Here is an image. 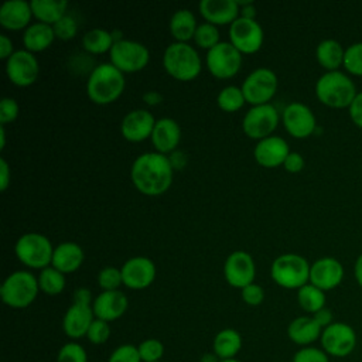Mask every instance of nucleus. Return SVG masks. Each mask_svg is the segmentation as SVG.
Masks as SVG:
<instances>
[{"label": "nucleus", "instance_id": "obj_8", "mask_svg": "<svg viewBox=\"0 0 362 362\" xmlns=\"http://www.w3.org/2000/svg\"><path fill=\"white\" fill-rule=\"evenodd\" d=\"M109 57L110 62L124 74L141 71L148 64L150 52L144 44L123 38L112 45Z\"/></svg>", "mask_w": 362, "mask_h": 362}, {"label": "nucleus", "instance_id": "obj_5", "mask_svg": "<svg viewBox=\"0 0 362 362\" xmlns=\"http://www.w3.org/2000/svg\"><path fill=\"white\" fill-rule=\"evenodd\" d=\"M38 291V279L31 272L16 270L4 279L0 297L11 308H25L34 303Z\"/></svg>", "mask_w": 362, "mask_h": 362}, {"label": "nucleus", "instance_id": "obj_49", "mask_svg": "<svg viewBox=\"0 0 362 362\" xmlns=\"http://www.w3.org/2000/svg\"><path fill=\"white\" fill-rule=\"evenodd\" d=\"M348 109H349V116H351L352 122L358 127H362V92L356 93V96L354 98V100Z\"/></svg>", "mask_w": 362, "mask_h": 362}, {"label": "nucleus", "instance_id": "obj_22", "mask_svg": "<svg viewBox=\"0 0 362 362\" xmlns=\"http://www.w3.org/2000/svg\"><path fill=\"white\" fill-rule=\"evenodd\" d=\"M288 144L280 136H267L259 140L255 146L253 156L255 160L263 167H277L284 163L286 157L288 156Z\"/></svg>", "mask_w": 362, "mask_h": 362}, {"label": "nucleus", "instance_id": "obj_6", "mask_svg": "<svg viewBox=\"0 0 362 362\" xmlns=\"http://www.w3.org/2000/svg\"><path fill=\"white\" fill-rule=\"evenodd\" d=\"M310 267L305 257L296 253H283L273 260L270 274L280 287L298 290L310 283Z\"/></svg>", "mask_w": 362, "mask_h": 362}, {"label": "nucleus", "instance_id": "obj_7", "mask_svg": "<svg viewBox=\"0 0 362 362\" xmlns=\"http://www.w3.org/2000/svg\"><path fill=\"white\" fill-rule=\"evenodd\" d=\"M14 252L23 264L42 270L52 262L54 246L45 235L28 232L17 239Z\"/></svg>", "mask_w": 362, "mask_h": 362}, {"label": "nucleus", "instance_id": "obj_30", "mask_svg": "<svg viewBox=\"0 0 362 362\" xmlns=\"http://www.w3.org/2000/svg\"><path fill=\"white\" fill-rule=\"evenodd\" d=\"M168 25L173 37L180 42H187L188 40L194 38L198 27L195 16L188 8H180L174 11Z\"/></svg>", "mask_w": 362, "mask_h": 362}, {"label": "nucleus", "instance_id": "obj_13", "mask_svg": "<svg viewBox=\"0 0 362 362\" xmlns=\"http://www.w3.org/2000/svg\"><path fill=\"white\" fill-rule=\"evenodd\" d=\"M263 28L255 18L238 17L229 25V42L245 54H253L263 44Z\"/></svg>", "mask_w": 362, "mask_h": 362}, {"label": "nucleus", "instance_id": "obj_24", "mask_svg": "<svg viewBox=\"0 0 362 362\" xmlns=\"http://www.w3.org/2000/svg\"><path fill=\"white\" fill-rule=\"evenodd\" d=\"M180 139L181 129L174 119L161 117L156 122L151 133V143L156 147V151L161 154L173 153L174 150H177Z\"/></svg>", "mask_w": 362, "mask_h": 362}, {"label": "nucleus", "instance_id": "obj_10", "mask_svg": "<svg viewBox=\"0 0 362 362\" xmlns=\"http://www.w3.org/2000/svg\"><path fill=\"white\" fill-rule=\"evenodd\" d=\"M320 342L328 356L345 358L356 348V332L349 324L334 321L322 329Z\"/></svg>", "mask_w": 362, "mask_h": 362}, {"label": "nucleus", "instance_id": "obj_4", "mask_svg": "<svg viewBox=\"0 0 362 362\" xmlns=\"http://www.w3.org/2000/svg\"><path fill=\"white\" fill-rule=\"evenodd\" d=\"M163 65L168 75L178 81H192L202 68V61L197 49L188 42L174 41L164 49Z\"/></svg>", "mask_w": 362, "mask_h": 362}, {"label": "nucleus", "instance_id": "obj_3", "mask_svg": "<svg viewBox=\"0 0 362 362\" xmlns=\"http://www.w3.org/2000/svg\"><path fill=\"white\" fill-rule=\"evenodd\" d=\"M356 93L354 81L341 71H327L315 83V95L320 102L335 109L349 107Z\"/></svg>", "mask_w": 362, "mask_h": 362}, {"label": "nucleus", "instance_id": "obj_44", "mask_svg": "<svg viewBox=\"0 0 362 362\" xmlns=\"http://www.w3.org/2000/svg\"><path fill=\"white\" fill-rule=\"evenodd\" d=\"M291 362H329V356L325 354L322 348L310 345L300 348L294 354Z\"/></svg>", "mask_w": 362, "mask_h": 362}, {"label": "nucleus", "instance_id": "obj_41", "mask_svg": "<svg viewBox=\"0 0 362 362\" xmlns=\"http://www.w3.org/2000/svg\"><path fill=\"white\" fill-rule=\"evenodd\" d=\"M344 66L348 72L362 76V42L351 44L345 49Z\"/></svg>", "mask_w": 362, "mask_h": 362}, {"label": "nucleus", "instance_id": "obj_35", "mask_svg": "<svg viewBox=\"0 0 362 362\" xmlns=\"http://www.w3.org/2000/svg\"><path fill=\"white\" fill-rule=\"evenodd\" d=\"M37 279L40 290L48 296H57L65 288V274L52 266L42 269Z\"/></svg>", "mask_w": 362, "mask_h": 362}, {"label": "nucleus", "instance_id": "obj_9", "mask_svg": "<svg viewBox=\"0 0 362 362\" xmlns=\"http://www.w3.org/2000/svg\"><path fill=\"white\" fill-rule=\"evenodd\" d=\"M277 76L276 74L266 66L253 69L243 81L242 90L246 102L252 106L269 103L277 90Z\"/></svg>", "mask_w": 362, "mask_h": 362}, {"label": "nucleus", "instance_id": "obj_48", "mask_svg": "<svg viewBox=\"0 0 362 362\" xmlns=\"http://www.w3.org/2000/svg\"><path fill=\"white\" fill-rule=\"evenodd\" d=\"M283 165H284L286 171H288V173H300L304 167V158L300 153L290 151L288 156L286 157Z\"/></svg>", "mask_w": 362, "mask_h": 362}, {"label": "nucleus", "instance_id": "obj_43", "mask_svg": "<svg viewBox=\"0 0 362 362\" xmlns=\"http://www.w3.org/2000/svg\"><path fill=\"white\" fill-rule=\"evenodd\" d=\"M107 362H143L139 349L133 344H122L113 349Z\"/></svg>", "mask_w": 362, "mask_h": 362}, {"label": "nucleus", "instance_id": "obj_45", "mask_svg": "<svg viewBox=\"0 0 362 362\" xmlns=\"http://www.w3.org/2000/svg\"><path fill=\"white\" fill-rule=\"evenodd\" d=\"M52 28H54L55 37H58L61 40H71L76 35L78 24H76V20L72 16L65 14L55 24H52Z\"/></svg>", "mask_w": 362, "mask_h": 362}, {"label": "nucleus", "instance_id": "obj_51", "mask_svg": "<svg viewBox=\"0 0 362 362\" xmlns=\"http://www.w3.org/2000/svg\"><path fill=\"white\" fill-rule=\"evenodd\" d=\"M11 180V171L6 158H0V189L6 191Z\"/></svg>", "mask_w": 362, "mask_h": 362}, {"label": "nucleus", "instance_id": "obj_11", "mask_svg": "<svg viewBox=\"0 0 362 362\" xmlns=\"http://www.w3.org/2000/svg\"><path fill=\"white\" fill-rule=\"evenodd\" d=\"M208 71L219 78L226 79L238 74L242 65V52L236 49L230 42L221 41L211 49L205 57Z\"/></svg>", "mask_w": 362, "mask_h": 362}, {"label": "nucleus", "instance_id": "obj_18", "mask_svg": "<svg viewBox=\"0 0 362 362\" xmlns=\"http://www.w3.org/2000/svg\"><path fill=\"white\" fill-rule=\"evenodd\" d=\"M156 122L154 116L146 109L130 110L122 119V136L129 141H143L147 137H151Z\"/></svg>", "mask_w": 362, "mask_h": 362}, {"label": "nucleus", "instance_id": "obj_59", "mask_svg": "<svg viewBox=\"0 0 362 362\" xmlns=\"http://www.w3.org/2000/svg\"><path fill=\"white\" fill-rule=\"evenodd\" d=\"M6 146V130H4V124L0 126V148L3 150Z\"/></svg>", "mask_w": 362, "mask_h": 362}, {"label": "nucleus", "instance_id": "obj_19", "mask_svg": "<svg viewBox=\"0 0 362 362\" xmlns=\"http://www.w3.org/2000/svg\"><path fill=\"white\" fill-rule=\"evenodd\" d=\"M344 279V267L335 257L317 259L310 267V283L322 291L332 290Z\"/></svg>", "mask_w": 362, "mask_h": 362}, {"label": "nucleus", "instance_id": "obj_61", "mask_svg": "<svg viewBox=\"0 0 362 362\" xmlns=\"http://www.w3.org/2000/svg\"><path fill=\"white\" fill-rule=\"evenodd\" d=\"M158 362H163V361H158Z\"/></svg>", "mask_w": 362, "mask_h": 362}, {"label": "nucleus", "instance_id": "obj_1", "mask_svg": "<svg viewBox=\"0 0 362 362\" xmlns=\"http://www.w3.org/2000/svg\"><path fill=\"white\" fill-rule=\"evenodd\" d=\"M173 167L165 154L148 151L140 154L132 164L130 178L134 187L144 195L164 194L173 182Z\"/></svg>", "mask_w": 362, "mask_h": 362}, {"label": "nucleus", "instance_id": "obj_20", "mask_svg": "<svg viewBox=\"0 0 362 362\" xmlns=\"http://www.w3.org/2000/svg\"><path fill=\"white\" fill-rule=\"evenodd\" d=\"M127 305H129V301L123 291L110 290V291H102L93 298L92 310H93L95 318L112 322L120 318L126 313Z\"/></svg>", "mask_w": 362, "mask_h": 362}, {"label": "nucleus", "instance_id": "obj_2", "mask_svg": "<svg viewBox=\"0 0 362 362\" xmlns=\"http://www.w3.org/2000/svg\"><path fill=\"white\" fill-rule=\"evenodd\" d=\"M124 75L112 62H103L92 68L86 81V93L98 105L115 102L124 90Z\"/></svg>", "mask_w": 362, "mask_h": 362}, {"label": "nucleus", "instance_id": "obj_37", "mask_svg": "<svg viewBox=\"0 0 362 362\" xmlns=\"http://www.w3.org/2000/svg\"><path fill=\"white\" fill-rule=\"evenodd\" d=\"M194 41L198 47L205 48V49H211L212 47H215L219 41V30L216 25L211 24V23H201L197 27L195 35H194Z\"/></svg>", "mask_w": 362, "mask_h": 362}, {"label": "nucleus", "instance_id": "obj_56", "mask_svg": "<svg viewBox=\"0 0 362 362\" xmlns=\"http://www.w3.org/2000/svg\"><path fill=\"white\" fill-rule=\"evenodd\" d=\"M143 100L146 103H148V105H157V103H160L163 100V95L156 92V90H148V92H146L143 95Z\"/></svg>", "mask_w": 362, "mask_h": 362}, {"label": "nucleus", "instance_id": "obj_33", "mask_svg": "<svg viewBox=\"0 0 362 362\" xmlns=\"http://www.w3.org/2000/svg\"><path fill=\"white\" fill-rule=\"evenodd\" d=\"M297 301L305 313L315 314L325 307V293L314 284L307 283L298 288Z\"/></svg>", "mask_w": 362, "mask_h": 362}, {"label": "nucleus", "instance_id": "obj_27", "mask_svg": "<svg viewBox=\"0 0 362 362\" xmlns=\"http://www.w3.org/2000/svg\"><path fill=\"white\" fill-rule=\"evenodd\" d=\"M85 253L82 247L75 242H62L54 247L51 266L64 274L72 273L83 263Z\"/></svg>", "mask_w": 362, "mask_h": 362}, {"label": "nucleus", "instance_id": "obj_25", "mask_svg": "<svg viewBox=\"0 0 362 362\" xmlns=\"http://www.w3.org/2000/svg\"><path fill=\"white\" fill-rule=\"evenodd\" d=\"M31 17V3L25 0H7L0 7V24L7 30L27 28Z\"/></svg>", "mask_w": 362, "mask_h": 362}, {"label": "nucleus", "instance_id": "obj_28", "mask_svg": "<svg viewBox=\"0 0 362 362\" xmlns=\"http://www.w3.org/2000/svg\"><path fill=\"white\" fill-rule=\"evenodd\" d=\"M55 40V33L51 24L31 23L23 33V44L30 52H40L47 49Z\"/></svg>", "mask_w": 362, "mask_h": 362}, {"label": "nucleus", "instance_id": "obj_36", "mask_svg": "<svg viewBox=\"0 0 362 362\" xmlns=\"http://www.w3.org/2000/svg\"><path fill=\"white\" fill-rule=\"evenodd\" d=\"M216 102L222 110L236 112L245 105L246 99H245L242 88L235 86V85H228L219 90V93L216 96Z\"/></svg>", "mask_w": 362, "mask_h": 362}, {"label": "nucleus", "instance_id": "obj_52", "mask_svg": "<svg viewBox=\"0 0 362 362\" xmlns=\"http://www.w3.org/2000/svg\"><path fill=\"white\" fill-rule=\"evenodd\" d=\"M14 52L13 48V41L11 38H8L6 34L0 35V58L1 59H8V57Z\"/></svg>", "mask_w": 362, "mask_h": 362}, {"label": "nucleus", "instance_id": "obj_38", "mask_svg": "<svg viewBox=\"0 0 362 362\" xmlns=\"http://www.w3.org/2000/svg\"><path fill=\"white\" fill-rule=\"evenodd\" d=\"M143 362H158L164 355V345L157 338H147L137 345Z\"/></svg>", "mask_w": 362, "mask_h": 362}, {"label": "nucleus", "instance_id": "obj_40", "mask_svg": "<svg viewBox=\"0 0 362 362\" xmlns=\"http://www.w3.org/2000/svg\"><path fill=\"white\" fill-rule=\"evenodd\" d=\"M57 362H88V354L78 342H66L59 348Z\"/></svg>", "mask_w": 362, "mask_h": 362}, {"label": "nucleus", "instance_id": "obj_32", "mask_svg": "<svg viewBox=\"0 0 362 362\" xmlns=\"http://www.w3.org/2000/svg\"><path fill=\"white\" fill-rule=\"evenodd\" d=\"M33 16L47 24H55L59 18L66 14V0H31Z\"/></svg>", "mask_w": 362, "mask_h": 362}, {"label": "nucleus", "instance_id": "obj_58", "mask_svg": "<svg viewBox=\"0 0 362 362\" xmlns=\"http://www.w3.org/2000/svg\"><path fill=\"white\" fill-rule=\"evenodd\" d=\"M221 359L214 354V352H209V354H204L199 359V362H219Z\"/></svg>", "mask_w": 362, "mask_h": 362}, {"label": "nucleus", "instance_id": "obj_16", "mask_svg": "<svg viewBox=\"0 0 362 362\" xmlns=\"http://www.w3.org/2000/svg\"><path fill=\"white\" fill-rule=\"evenodd\" d=\"M283 123L286 130L297 139L311 136L317 126L313 110L301 102H291L284 107Z\"/></svg>", "mask_w": 362, "mask_h": 362}, {"label": "nucleus", "instance_id": "obj_55", "mask_svg": "<svg viewBox=\"0 0 362 362\" xmlns=\"http://www.w3.org/2000/svg\"><path fill=\"white\" fill-rule=\"evenodd\" d=\"M168 160L171 163L173 170H180L187 164V156L182 151H178V150H174L173 153H170Z\"/></svg>", "mask_w": 362, "mask_h": 362}, {"label": "nucleus", "instance_id": "obj_21", "mask_svg": "<svg viewBox=\"0 0 362 362\" xmlns=\"http://www.w3.org/2000/svg\"><path fill=\"white\" fill-rule=\"evenodd\" d=\"M95 320L92 305L72 303V305L65 311L62 318L64 334L72 339H79L86 337L90 324Z\"/></svg>", "mask_w": 362, "mask_h": 362}, {"label": "nucleus", "instance_id": "obj_60", "mask_svg": "<svg viewBox=\"0 0 362 362\" xmlns=\"http://www.w3.org/2000/svg\"><path fill=\"white\" fill-rule=\"evenodd\" d=\"M219 362H242V361H239V359H236V358H232V359H222V361H219Z\"/></svg>", "mask_w": 362, "mask_h": 362}, {"label": "nucleus", "instance_id": "obj_39", "mask_svg": "<svg viewBox=\"0 0 362 362\" xmlns=\"http://www.w3.org/2000/svg\"><path fill=\"white\" fill-rule=\"evenodd\" d=\"M98 284L102 288V291L119 290L120 284H123L122 270L113 266H106L100 269L98 273Z\"/></svg>", "mask_w": 362, "mask_h": 362}, {"label": "nucleus", "instance_id": "obj_29", "mask_svg": "<svg viewBox=\"0 0 362 362\" xmlns=\"http://www.w3.org/2000/svg\"><path fill=\"white\" fill-rule=\"evenodd\" d=\"M212 349V352L221 361L236 358V355L242 349V337L233 328H223L215 335Z\"/></svg>", "mask_w": 362, "mask_h": 362}, {"label": "nucleus", "instance_id": "obj_31", "mask_svg": "<svg viewBox=\"0 0 362 362\" xmlns=\"http://www.w3.org/2000/svg\"><path fill=\"white\" fill-rule=\"evenodd\" d=\"M344 54L345 49L342 45L332 38L322 40L315 49L318 64L327 71H338V68L344 65Z\"/></svg>", "mask_w": 362, "mask_h": 362}, {"label": "nucleus", "instance_id": "obj_23", "mask_svg": "<svg viewBox=\"0 0 362 362\" xmlns=\"http://www.w3.org/2000/svg\"><path fill=\"white\" fill-rule=\"evenodd\" d=\"M198 8L201 16L214 25H230L239 17L236 0H201Z\"/></svg>", "mask_w": 362, "mask_h": 362}, {"label": "nucleus", "instance_id": "obj_46", "mask_svg": "<svg viewBox=\"0 0 362 362\" xmlns=\"http://www.w3.org/2000/svg\"><path fill=\"white\" fill-rule=\"evenodd\" d=\"M18 112H20V107L16 99L8 96L3 98L0 102V123L6 124L16 120L18 116Z\"/></svg>", "mask_w": 362, "mask_h": 362}, {"label": "nucleus", "instance_id": "obj_54", "mask_svg": "<svg viewBox=\"0 0 362 362\" xmlns=\"http://www.w3.org/2000/svg\"><path fill=\"white\" fill-rule=\"evenodd\" d=\"M238 6H239V16L240 17H246V18H255L256 17V7L253 4V1H240L236 0Z\"/></svg>", "mask_w": 362, "mask_h": 362}, {"label": "nucleus", "instance_id": "obj_42", "mask_svg": "<svg viewBox=\"0 0 362 362\" xmlns=\"http://www.w3.org/2000/svg\"><path fill=\"white\" fill-rule=\"evenodd\" d=\"M110 337V325L107 321L95 318L93 322L90 324L88 332H86V338L90 344L93 345H102L105 344Z\"/></svg>", "mask_w": 362, "mask_h": 362}, {"label": "nucleus", "instance_id": "obj_12", "mask_svg": "<svg viewBox=\"0 0 362 362\" xmlns=\"http://www.w3.org/2000/svg\"><path fill=\"white\" fill-rule=\"evenodd\" d=\"M277 124H279V112L270 103L252 106L245 113L242 120V127L246 136H249L250 139H256L257 141L267 136H272Z\"/></svg>", "mask_w": 362, "mask_h": 362}, {"label": "nucleus", "instance_id": "obj_17", "mask_svg": "<svg viewBox=\"0 0 362 362\" xmlns=\"http://www.w3.org/2000/svg\"><path fill=\"white\" fill-rule=\"evenodd\" d=\"M123 284L132 290H143L156 279V264L146 256L127 259L120 267Z\"/></svg>", "mask_w": 362, "mask_h": 362}, {"label": "nucleus", "instance_id": "obj_50", "mask_svg": "<svg viewBox=\"0 0 362 362\" xmlns=\"http://www.w3.org/2000/svg\"><path fill=\"white\" fill-rule=\"evenodd\" d=\"M313 318L317 321V324H318L322 329L327 328L328 325H331V324L334 322V315H332L331 310L327 308V307H324V308H321L320 311H317L315 314H313Z\"/></svg>", "mask_w": 362, "mask_h": 362}, {"label": "nucleus", "instance_id": "obj_14", "mask_svg": "<svg viewBox=\"0 0 362 362\" xmlns=\"http://www.w3.org/2000/svg\"><path fill=\"white\" fill-rule=\"evenodd\" d=\"M7 78L17 86L34 83L40 74L38 59L28 49H16L6 61Z\"/></svg>", "mask_w": 362, "mask_h": 362}, {"label": "nucleus", "instance_id": "obj_57", "mask_svg": "<svg viewBox=\"0 0 362 362\" xmlns=\"http://www.w3.org/2000/svg\"><path fill=\"white\" fill-rule=\"evenodd\" d=\"M354 274H355V279H356L358 284L362 287V253L359 255V257H358L356 262H355Z\"/></svg>", "mask_w": 362, "mask_h": 362}, {"label": "nucleus", "instance_id": "obj_26", "mask_svg": "<svg viewBox=\"0 0 362 362\" xmlns=\"http://www.w3.org/2000/svg\"><path fill=\"white\" fill-rule=\"evenodd\" d=\"M322 328L317 324V321L308 315H301L290 321L287 327V335L291 342L296 345L303 346H310L314 344L317 339L321 338Z\"/></svg>", "mask_w": 362, "mask_h": 362}, {"label": "nucleus", "instance_id": "obj_47", "mask_svg": "<svg viewBox=\"0 0 362 362\" xmlns=\"http://www.w3.org/2000/svg\"><path fill=\"white\" fill-rule=\"evenodd\" d=\"M240 294H242V300L247 305H259L264 300V290L256 283H252V284L243 287Z\"/></svg>", "mask_w": 362, "mask_h": 362}, {"label": "nucleus", "instance_id": "obj_34", "mask_svg": "<svg viewBox=\"0 0 362 362\" xmlns=\"http://www.w3.org/2000/svg\"><path fill=\"white\" fill-rule=\"evenodd\" d=\"M113 44L115 41L112 33L105 28H92L82 37L83 48L90 54H102L110 51Z\"/></svg>", "mask_w": 362, "mask_h": 362}, {"label": "nucleus", "instance_id": "obj_15", "mask_svg": "<svg viewBox=\"0 0 362 362\" xmlns=\"http://www.w3.org/2000/svg\"><path fill=\"white\" fill-rule=\"evenodd\" d=\"M255 274V262L247 252L235 250L226 257L223 264V276L232 287L242 290L253 283Z\"/></svg>", "mask_w": 362, "mask_h": 362}, {"label": "nucleus", "instance_id": "obj_53", "mask_svg": "<svg viewBox=\"0 0 362 362\" xmlns=\"http://www.w3.org/2000/svg\"><path fill=\"white\" fill-rule=\"evenodd\" d=\"M74 303H81V304H89L92 305V293L86 287H79L74 291Z\"/></svg>", "mask_w": 362, "mask_h": 362}]
</instances>
